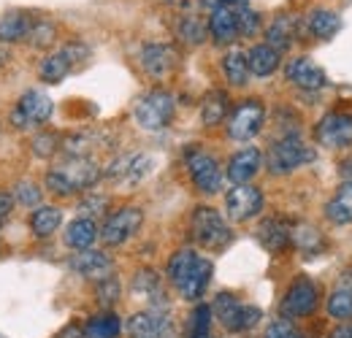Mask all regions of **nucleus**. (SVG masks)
<instances>
[{
    "label": "nucleus",
    "mask_w": 352,
    "mask_h": 338,
    "mask_svg": "<svg viewBox=\"0 0 352 338\" xmlns=\"http://www.w3.org/2000/svg\"><path fill=\"white\" fill-rule=\"evenodd\" d=\"M100 176H103V170L98 168L95 160H89V157H65L63 163H57V166H52L46 170V187L54 195L65 198V195L89 190L92 184H98Z\"/></svg>",
    "instance_id": "nucleus-1"
},
{
    "label": "nucleus",
    "mask_w": 352,
    "mask_h": 338,
    "mask_svg": "<svg viewBox=\"0 0 352 338\" xmlns=\"http://www.w3.org/2000/svg\"><path fill=\"white\" fill-rule=\"evenodd\" d=\"M314 157H317L314 146H309L298 133H287L271 144V149L265 155V168L274 176H287L293 170L314 163Z\"/></svg>",
    "instance_id": "nucleus-2"
},
{
    "label": "nucleus",
    "mask_w": 352,
    "mask_h": 338,
    "mask_svg": "<svg viewBox=\"0 0 352 338\" xmlns=\"http://www.w3.org/2000/svg\"><path fill=\"white\" fill-rule=\"evenodd\" d=\"M190 233L192 238L204 247V249H212V252H220L230 244L233 233H230V225L225 222L217 209L212 206H198L192 216H190Z\"/></svg>",
    "instance_id": "nucleus-3"
},
{
    "label": "nucleus",
    "mask_w": 352,
    "mask_h": 338,
    "mask_svg": "<svg viewBox=\"0 0 352 338\" xmlns=\"http://www.w3.org/2000/svg\"><path fill=\"white\" fill-rule=\"evenodd\" d=\"M176 111V98L168 89H152L146 95L138 98L135 109H133V117L141 130H149V133H157V130H166L171 125Z\"/></svg>",
    "instance_id": "nucleus-4"
},
{
    "label": "nucleus",
    "mask_w": 352,
    "mask_h": 338,
    "mask_svg": "<svg viewBox=\"0 0 352 338\" xmlns=\"http://www.w3.org/2000/svg\"><path fill=\"white\" fill-rule=\"evenodd\" d=\"M212 314L228 333H244L261 322V308L241 303L230 293H220L212 303Z\"/></svg>",
    "instance_id": "nucleus-5"
},
{
    "label": "nucleus",
    "mask_w": 352,
    "mask_h": 338,
    "mask_svg": "<svg viewBox=\"0 0 352 338\" xmlns=\"http://www.w3.org/2000/svg\"><path fill=\"white\" fill-rule=\"evenodd\" d=\"M184 166H187V173L198 192L217 195L222 190V168L214 155H209L204 149H190L184 157Z\"/></svg>",
    "instance_id": "nucleus-6"
},
{
    "label": "nucleus",
    "mask_w": 352,
    "mask_h": 338,
    "mask_svg": "<svg viewBox=\"0 0 352 338\" xmlns=\"http://www.w3.org/2000/svg\"><path fill=\"white\" fill-rule=\"evenodd\" d=\"M52 111H54V103H52V98L46 92H41V89H28L19 98V103L14 106V111H11V125L19 127V130L46 125L52 120Z\"/></svg>",
    "instance_id": "nucleus-7"
},
{
    "label": "nucleus",
    "mask_w": 352,
    "mask_h": 338,
    "mask_svg": "<svg viewBox=\"0 0 352 338\" xmlns=\"http://www.w3.org/2000/svg\"><path fill=\"white\" fill-rule=\"evenodd\" d=\"M263 122H265V106L258 98H247L228 117V135L233 141H252L263 130Z\"/></svg>",
    "instance_id": "nucleus-8"
},
{
    "label": "nucleus",
    "mask_w": 352,
    "mask_h": 338,
    "mask_svg": "<svg viewBox=\"0 0 352 338\" xmlns=\"http://www.w3.org/2000/svg\"><path fill=\"white\" fill-rule=\"evenodd\" d=\"M144 222V212L135 209V206H125V209H117L106 216L103 227H100V241L106 247H122L125 241H131L133 236L138 233Z\"/></svg>",
    "instance_id": "nucleus-9"
},
{
    "label": "nucleus",
    "mask_w": 352,
    "mask_h": 338,
    "mask_svg": "<svg viewBox=\"0 0 352 338\" xmlns=\"http://www.w3.org/2000/svg\"><path fill=\"white\" fill-rule=\"evenodd\" d=\"M225 212L230 222H250L263 212V192L255 184H233L225 195Z\"/></svg>",
    "instance_id": "nucleus-10"
},
{
    "label": "nucleus",
    "mask_w": 352,
    "mask_h": 338,
    "mask_svg": "<svg viewBox=\"0 0 352 338\" xmlns=\"http://www.w3.org/2000/svg\"><path fill=\"white\" fill-rule=\"evenodd\" d=\"M317 303H320V287L307 276H298L282 297V314L290 319H301L314 314Z\"/></svg>",
    "instance_id": "nucleus-11"
},
{
    "label": "nucleus",
    "mask_w": 352,
    "mask_h": 338,
    "mask_svg": "<svg viewBox=\"0 0 352 338\" xmlns=\"http://www.w3.org/2000/svg\"><path fill=\"white\" fill-rule=\"evenodd\" d=\"M320 146L325 149H344L352 144V111H328L314 130Z\"/></svg>",
    "instance_id": "nucleus-12"
},
{
    "label": "nucleus",
    "mask_w": 352,
    "mask_h": 338,
    "mask_svg": "<svg viewBox=\"0 0 352 338\" xmlns=\"http://www.w3.org/2000/svg\"><path fill=\"white\" fill-rule=\"evenodd\" d=\"M128 336L131 338H176L174 319L168 311L160 308H146L138 311L128 319Z\"/></svg>",
    "instance_id": "nucleus-13"
},
{
    "label": "nucleus",
    "mask_w": 352,
    "mask_h": 338,
    "mask_svg": "<svg viewBox=\"0 0 352 338\" xmlns=\"http://www.w3.org/2000/svg\"><path fill=\"white\" fill-rule=\"evenodd\" d=\"M179 65V52L171 43H146L141 49V68L149 79L163 82L168 79Z\"/></svg>",
    "instance_id": "nucleus-14"
},
{
    "label": "nucleus",
    "mask_w": 352,
    "mask_h": 338,
    "mask_svg": "<svg viewBox=\"0 0 352 338\" xmlns=\"http://www.w3.org/2000/svg\"><path fill=\"white\" fill-rule=\"evenodd\" d=\"M152 157L149 155H122L117 160H111V166L103 170L106 179L111 181H122V184H135L144 176H149L152 170Z\"/></svg>",
    "instance_id": "nucleus-15"
},
{
    "label": "nucleus",
    "mask_w": 352,
    "mask_h": 338,
    "mask_svg": "<svg viewBox=\"0 0 352 338\" xmlns=\"http://www.w3.org/2000/svg\"><path fill=\"white\" fill-rule=\"evenodd\" d=\"M68 265L74 273L92 279V282H103V279L114 276V260L106 252H98V249H85V252L74 254Z\"/></svg>",
    "instance_id": "nucleus-16"
},
{
    "label": "nucleus",
    "mask_w": 352,
    "mask_h": 338,
    "mask_svg": "<svg viewBox=\"0 0 352 338\" xmlns=\"http://www.w3.org/2000/svg\"><path fill=\"white\" fill-rule=\"evenodd\" d=\"M285 79L298 89H307V92H314V89H322L328 84V76L320 65H314L309 57H293L287 65H285Z\"/></svg>",
    "instance_id": "nucleus-17"
},
{
    "label": "nucleus",
    "mask_w": 352,
    "mask_h": 338,
    "mask_svg": "<svg viewBox=\"0 0 352 338\" xmlns=\"http://www.w3.org/2000/svg\"><path fill=\"white\" fill-rule=\"evenodd\" d=\"M263 168V155L258 146H247L241 152H236L230 160H228V170L225 176L233 181V184H250Z\"/></svg>",
    "instance_id": "nucleus-18"
},
{
    "label": "nucleus",
    "mask_w": 352,
    "mask_h": 338,
    "mask_svg": "<svg viewBox=\"0 0 352 338\" xmlns=\"http://www.w3.org/2000/svg\"><path fill=\"white\" fill-rule=\"evenodd\" d=\"M255 236H258L261 247L271 254L285 252V249L293 244V227H290L285 219H276V216L263 219V222L258 225V233H255Z\"/></svg>",
    "instance_id": "nucleus-19"
},
{
    "label": "nucleus",
    "mask_w": 352,
    "mask_h": 338,
    "mask_svg": "<svg viewBox=\"0 0 352 338\" xmlns=\"http://www.w3.org/2000/svg\"><path fill=\"white\" fill-rule=\"evenodd\" d=\"M209 33H212V38H214L217 43H222V46H225V43H233L239 36H241L233 5L220 3L217 8H212V16H209Z\"/></svg>",
    "instance_id": "nucleus-20"
},
{
    "label": "nucleus",
    "mask_w": 352,
    "mask_h": 338,
    "mask_svg": "<svg viewBox=\"0 0 352 338\" xmlns=\"http://www.w3.org/2000/svg\"><path fill=\"white\" fill-rule=\"evenodd\" d=\"M212 271H214V265H212V260H206V257H198V262H195V268L187 273V279L176 287L179 290V295L184 297V300H201L204 293L209 290V282H212Z\"/></svg>",
    "instance_id": "nucleus-21"
},
{
    "label": "nucleus",
    "mask_w": 352,
    "mask_h": 338,
    "mask_svg": "<svg viewBox=\"0 0 352 338\" xmlns=\"http://www.w3.org/2000/svg\"><path fill=\"white\" fill-rule=\"evenodd\" d=\"M298 30H301L298 19L290 16V14H282V16H276V19L268 25V30H265V43L282 54V52H287V49L293 46V41L298 38Z\"/></svg>",
    "instance_id": "nucleus-22"
},
{
    "label": "nucleus",
    "mask_w": 352,
    "mask_h": 338,
    "mask_svg": "<svg viewBox=\"0 0 352 338\" xmlns=\"http://www.w3.org/2000/svg\"><path fill=\"white\" fill-rule=\"evenodd\" d=\"M98 238H100V227H98L89 216H79V219H74V222L65 227V247H71V249H76V252L89 249Z\"/></svg>",
    "instance_id": "nucleus-23"
},
{
    "label": "nucleus",
    "mask_w": 352,
    "mask_h": 338,
    "mask_svg": "<svg viewBox=\"0 0 352 338\" xmlns=\"http://www.w3.org/2000/svg\"><path fill=\"white\" fill-rule=\"evenodd\" d=\"M325 219L331 225H350L352 222V179L344 181L336 195L325 203Z\"/></svg>",
    "instance_id": "nucleus-24"
},
{
    "label": "nucleus",
    "mask_w": 352,
    "mask_h": 338,
    "mask_svg": "<svg viewBox=\"0 0 352 338\" xmlns=\"http://www.w3.org/2000/svg\"><path fill=\"white\" fill-rule=\"evenodd\" d=\"M33 27V16L25 11H11L0 19V43L28 41V33Z\"/></svg>",
    "instance_id": "nucleus-25"
},
{
    "label": "nucleus",
    "mask_w": 352,
    "mask_h": 338,
    "mask_svg": "<svg viewBox=\"0 0 352 338\" xmlns=\"http://www.w3.org/2000/svg\"><path fill=\"white\" fill-rule=\"evenodd\" d=\"M339 27H342L339 14H333V11H328V8H314V11H309V16H307L309 36H314V38H320V41H328V38H333V36L339 33Z\"/></svg>",
    "instance_id": "nucleus-26"
},
{
    "label": "nucleus",
    "mask_w": 352,
    "mask_h": 338,
    "mask_svg": "<svg viewBox=\"0 0 352 338\" xmlns=\"http://www.w3.org/2000/svg\"><path fill=\"white\" fill-rule=\"evenodd\" d=\"M71 71H74V63H71V57L63 49L46 54L44 60H41V65H38V76L46 84H60Z\"/></svg>",
    "instance_id": "nucleus-27"
},
{
    "label": "nucleus",
    "mask_w": 352,
    "mask_h": 338,
    "mask_svg": "<svg viewBox=\"0 0 352 338\" xmlns=\"http://www.w3.org/2000/svg\"><path fill=\"white\" fill-rule=\"evenodd\" d=\"M222 74L228 79V84L244 87L250 82V63H247V52L241 49H230L222 57Z\"/></svg>",
    "instance_id": "nucleus-28"
},
{
    "label": "nucleus",
    "mask_w": 352,
    "mask_h": 338,
    "mask_svg": "<svg viewBox=\"0 0 352 338\" xmlns=\"http://www.w3.org/2000/svg\"><path fill=\"white\" fill-rule=\"evenodd\" d=\"M247 63H250V74H255V76H271L279 68V52L271 49L268 43H255L247 52Z\"/></svg>",
    "instance_id": "nucleus-29"
},
{
    "label": "nucleus",
    "mask_w": 352,
    "mask_h": 338,
    "mask_svg": "<svg viewBox=\"0 0 352 338\" xmlns=\"http://www.w3.org/2000/svg\"><path fill=\"white\" fill-rule=\"evenodd\" d=\"M122 322L114 311H100L85 322V338H120Z\"/></svg>",
    "instance_id": "nucleus-30"
},
{
    "label": "nucleus",
    "mask_w": 352,
    "mask_h": 338,
    "mask_svg": "<svg viewBox=\"0 0 352 338\" xmlns=\"http://www.w3.org/2000/svg\"><path fill=\"white\" fill-rule=\"evenodd\" d=\"M63 225V212L57 206H38L30 214V230L36 238H49L57 233V227Z\"/></svg>",
    "instance_id": "nucleus-31"
},
{
    "label": "nucleus",
    "mask_w": 352,
    "mask_h": 338,
    "mask_svg": "<svg viewBox=\"0 0 352 338\" xmlns=\"http://www.w3.org/2000/svg\"><path fill=\"white\" fill-rule=\"evenodd\" d=\"M228 95L222 89H212L201 103V122L206 127H217L228 117Z\"/></svg>",
    "instance_id": "nucleus-32"
},
{
    "label": "nucleus",
    "mask_w": 352,
    "mask_h": 338,
    "mask_svg": "<svg viewBox=\"0 0 352 338\" xmlns=\"http://www.w3.org/2000/svg\"><path fill=\"white\" fill-rule=\"evenodd\" d=\"M212 306L198 303L190 317H187V328H184V338H212Z\"/></svg>",
    "instance_id": "nucleus-33"
},
{
    "label": "nucleus",
    "mask_w": 352,
    "mask_h": 338,
    "mask_svg": "<svg viewBox=\"0 0 352 338\" xmlns=\"http://www.w3.org/2000/svg\"><path fill=\"white\" fill-rule=\"evenodd\" d=\"M198 257L201 254L192 252V249H179V252L171 254V260H168V268H166V273H168V282L179 287L184 279H187V273L195 268V262H198Z\"/></svg>",
    "instance_id": "nucleus-34"
},
{
    "label": "nucleus",
    "mask_w": 352,
    "mask_h": 338,
    "mask_svg": "<svg viewBox=\"0 0 352 338\" xmlns=\"http://www.w3.org/2000/svg\"><path fill=\"white\" fill-rule=\"evenodd\" d=\"M176 36H179L184 43H190V46H198V43L206 41V36H209V25H206L204 19L187 14V16H182L179 25H176Z\"/></svg>",
    "instance_id": "nucleus-35"
},
{
    "label": "nucleus",
    "mask_w": 352,
    "mask_h": 338,
    "mask_svg": "<svg viewBox=\"0 0 352 338\" xmlns=\"http://www.w3.org/2000/svg\"><path fill=\"white\" fill-rule=\"evenodd\" d=\"M293 244L307 254H317L325 247V241H322V236L314 225H296L293 227Z\"/></svg>",
    "instance_id": "nucleus-36"
},
{
    "label": "nucleus",
    "mask_w": 352,
    "mask_h": 338,
    "mask_svg": "<svg viewBox=\"0 0 352 338\" xmlns=\"http://www.w3.org/2000/svg\"><path fill=\"white\" fill-rule=\"evenodd\" d=\"M328 314L336 319V322H350L352 319V293L347 287H336L331 295H328Z\"/></svg>",
    "instance_id": "nucleus-37"
},
{
    "label": "nucleus",
    "mask_w": 352,
    "mask_h": 338,
    "mask_svg": "<svg viewBox=\"0 0 352 338\" xmlns=\"http://www.w3.org/2000/svg\"><path fill=\"white\" fill-rule=\"evenodd\" d=\"M30 149H33V155H36V157L49 160V157H54V155L63 149V138H60L57 133H52V130H44V133L33 135Z\"/></svg>",
    "instance_id": "nucleus-38"
},
{
    "label": "nucleus",
    "mask_w": 352,
    "mask_h": 338,
    "mask_svg": "<svg viewBox=\"0 0 352 338\" xmlns=\"http://www.w3.org/2000/svg\"><path fill=\"white\" fill-rule=\"evenodd\" d=\"M133 293L144 297H157L160 295V276L152 268H144L133 276Z\"/></svg>",
    "instance_id": "nucleus-39"
},
{
    "label": "nucleus",
    "mask_w": 352,
    "mask_h": 338,
    "mask_svg": "<svg viewBox=\"0 0 352 338\" xmlns=\"http://www.w3.org/2000/svg\"><path fill=\"white\" fill-rule=\"evenodd\" d=\"M54 41V25L49 19H33V27L28 33V43L36 49H46Z\"/></svg>",
    "instance_id": "nucleus-40"
},
{
    "label": "nucleus",
    "mask_w": 352,
    "mask_h": 338,
    "mask_svg": "<svg viewBox=\"0 0 352 338\" xmlns=\"http://www.w3.org/2000/svg\"><path fill=\"white\" fill-rule=\"evenodd\" d=\"M14 195H16V201H19L25 209H38V206H41V190H38L36 181L22 179V181L14 187Z\"/></svg>",
    "instance_id": "nucleus-41"
},
{
    "label": "nucleus",
    "mask_w": 352,
    "mask_h": 338,
    "mask_svg": "<svg viewBox=\"0 0 352 338\" xmlns=\"http://www.w3.org/2000/svg\"><path fill=\"white\" fill-rule=\"evenodd\" d=\"M95 295H98V303H100V306H114V303L120 300V282H117V276H109V279L98 282Z\"/></svg>",
    "instance_id": "nucleus-42"
},
{
    "label": "nucleus",
    "mask_w": 352,
    "mask_h": 338,
    "mask_svg": "<svg viewBox=\"0 0 352 338\" xmlns=\"http://www.w3.org/2000/svg\"><path fill=\"white\" fill-rule=\"evenodd\" d=\"M263 338H301V336H298V330H296V325L290 319H274L265 328Z\"/></svg>",
    "instance_id": "nucleus-43"
},
{
    "label": "nucleus",
    "mask_w": 352,
    "mask_h": 338,
    "mask_svg": "<svg viewBox=\"0 0 352 338\" xmlns=\"http://www.w3.org/2000/svg\"><path fill=\"white\" fill-rule=\"evenodd\" d=\"M109 206V198L103 195H87L82 203H79V212L82 214H103Z\"/></svg>",
    "instance_id": "nucleus-44"
},
{
    "label": "nucleus",
    "mask_w": 352,
    "mask_h": 338,
    "mask_svg": "<svg viewBox=\"0 0 352 338\" xmlns=\"http://www.w3.org/2000/svg\"><path fill=\"white\" fill-rule=\"evenodd\" d=\"M11 209H14V198L6 190H0V225L11 216Z\"/></svg>",
    "instance_id": "nucleus-45"
},
{
    "label": "nucleus",
    "mask_w": 352,
    "mask_h": 338,
    "mask_svg": "<svg viewBox=\"0 0 352 338\" xmlns=\"http://www.w3.org/2000/svg\"><path fill=\"white\" fill-rule=\"evenodd\" d=\"M328 338H352V322H339V325L328 333Z\"/></svg>",
    "instance_id": "nucleus-46"
},
{
    "label": "nucleus",
    "mask_w": 352,
    "mask_h": 338,
    "mask_svg": "<svg viewBox=\"0 0 352 338\" xmlns=\"http://www.w3.org/2000/svg\"><path fill=\"white\" fill-rule=\"evenodd\" d=\"M57 338H85V328H79V325H68Z\"/></svg>",
    "instance_id": "nucleus-47"
},
{
    "label": "nucleus",
    "mask_w": 352,
    "mask_h": 338,
    "mask_svg": "<svg viewBox=\"0 0 352 338\" xmlns=\"http://www.w3.org/2000/svg\"><path fill=\"white\" fill-rule=\"evenodd\" d=\"M339 284H342V287H347V290L352 293V268H347V271L342 273V282H339Z\"/></svg>",
    "instance_id": "nucleus-48"
}]
</instances>
